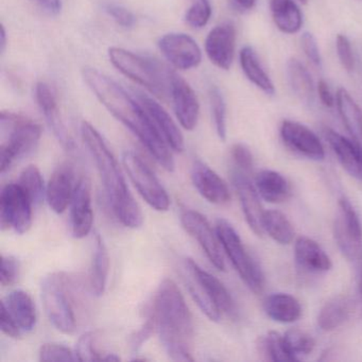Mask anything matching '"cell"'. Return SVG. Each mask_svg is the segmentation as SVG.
Returning <instances> with one entry per match:
<instances>
[{
    "instance_id": "cell-1",
    "label": "cell",
    "mask_w": 362,
    "mask_h": 362,
    "mask_svg": "<svg viewBox=\"0 0 362 362\" xmlns=\"http://www.w3.org/2000/svg\"><path fill=\"white\" fill-rule=\"evenodd\" d=\"M82 77L105 109L139 139L163 168L173 173V150L135 95L128 94L117 82L93 67L83 69Z\"/></svg>"
},
{
    "instance_id": "cell-2",
    "label": "cell",
    "mask_w": 362,
    "mask_h": 362,
    "mask_svg": "<svg viewBox=\"0 0 362 362\" xmlns=\"http://www.w3.org/2000/svg\"><path fill=\"white\" fill-rule=\"evenodd\" d=\"M150 313L168 357L175 361H194V320L173 279H164L158 286Z\"/></svg>"
},
{
    "instance_id": "cell-3",
    "label": "cell",
    "mask_w": 362,
    "mask_h": 362,
    "mask_svg": "<svg viewBox=\"0 0 362 362\" xmlns=\"http://www.w3.org/2000/svg\"><path fill=\"white\" fill-rule=\"evenodd\" d=\"M81 137L96 165L114 215L126 228H141L144 222L141 207L131 194L117 160L103 135L90 122H83Z\"/></svg>"
},
{
    "instance_id": "cell-4",
    "label": "cell",
    "mask_w": 362,
    "mask_h": 362,
    "mask_svg": "<svg viewBox=\"0 0 362 362\" xmlns=\"http://www.w3.org/2000/svg\"><path fill=\"white\" fill-rule=\"evenodd\" d=\"M0 132V170L1 175H5L16 160L28 156L37 148L42 129L30 118L11 112H1Z\"/></svg>"
},
{
    "instance_id": "cell-5",
    "label": "cell",
    "mask_w": 362,
    "mask_h": 362,
    "mask_svg": "<svg viewBox=\"0 0 362 362\" xmlns=\"http://www.w3.org/2000/svg\"><path fill=\"white\" fill-rule=\"evenodd\" d=\"M109 58L122 75L147 88L152 94L160 98L170 96L173 71L162 63L119 47L110 48Z\"/></svg>"
},
{
    "instance_id": "cell-6",
    "label": "cell",
    "mask_w": 362,
    "mask_h": 362,
    "mask_svg": "<svg viewBox=\"0 0 362 362\" xmlns=\"http://www.w3.org/2000/svg\"><path fill=\"white\" fill-rule=\"evenodd\" d=\"M73 286V279L63 272L46 275L41 284L46 315L59 332L66 334H74L77 328Z\"/></svg>"
},
{
    "instance_id": "cell-7",
    "label": "cell",
    "mask_w": 362,
    "mask_h": 362,
    "mask_svg": "<svg viewBox=\"0 0 362 362\" xmlns=\"http://www.w3.org/2000/svg\"><path fill=\"white\" fill-rule=\"evenodd\" d=\"M216 233L222 249L226 252L240 279L254 293H262L264 288V273L257 262L245 249L240 236L232 224L224 219L218 220Z\"/></svg>"
},
{
    "instance_id": "cell-8",
    "label": "cell",
    "mask_w": 362,
    "mask_h": 362,
    "mask_svg": "<svg viewBox=\"0 0 362 362\" xmlns=\"http://www.w3.org/2000/svg\"><path fill=\"white\" fill-rule=\"evenodd\" d=\"M122 163L132 183L141 198L158 211H168L170 198L156 173L135 152L126 151L122 154Z\"/></svg>"
},
{
    "instance_id": "cell-9",
    "label": "cell",
    "mask_w": 362,
    "mask_h": 362,
    "mask_svg": "<svg viewBox=\"0 0 362 362\" xmlns=\"http://www.w3.org/2000/svg\"><path fill=\"white\" fill-rule=\"evenodd\" d=\"M334 236L342 255L349 262L362 258V226L358 214L345 197L339 200L334 222Z\"/></svg>"
},
{
    "instance_id": "cell-10",
    "label": "cell",
    "mask_w": 362,
    "mask_h": 362,
    "mask_svg": "<svg viewBox=\"0 0 362 362\" xmlns=\"http://www.w3.org/2000/svg\"><path fill=\"white\" fill-rule=\"evenodd\" d=\"M33 207L28 194L18 183H9L0 194V224L3 230L25 234L33 226Z\"/></svg>"
},
{
    "instance_id": "cell-11",
    "label": "cell",
    "mask_w": 362,
    "mask_h": 362,
    "mask_svg": "<svg viewBox=\"0 0 362 362\" xmlns=\"http://www.w3.org/2000/svg\"><path fill=\"white\" fill-rule=\"evenodd\" d=\"M181 223L184 230L198 241L211 264L218 270H226L223 254L220 249L221 243L209 220L199 211L185 209L181 215Z\"/></svg>"
},
{
    "instance_id": "cell-12",
    "label": "cell",
    "mask_w": 362,
    "mask_h": 362,
    "mask_svg": "<svg viewBox=\"0 0 362 362\" xmlns=\"http://www.w3.org/2000/svg\"><path fill=\"white\" fill-rule=\"evenodd\" d=\"M158 47L165 58L181 71H188L200 65L202 52L197 42L185 33H168L160 37Z\"/></svg>"
},
{
    "instance_id": "cell-13",
    "label": "cell",
    "mask_w": 362,
    "mask_h": 362,
    "mask_svg": "<svg viewBox=\"0 0 362 362\" xmlns=\"http://www.w3.org/2000/svg\"><path fill=\"white\" fill-rule=\"evenodd\" d=\"M281 141L292 151L313 160H323L325 149L313 130L292 120H284L279 129Z\"/></svg>"
},
{
    "instance_id": "cell-14",
    "label": "cell",
    "mask_w": 362,
    "mask_h": 362,
    "mask_svg": "<svg viewBox=\"0 0 362 362\" xmlns=\"http://www.w3.org/2000/svg\"><path fill=\"white\" fill-rule=\"evenodd\" d=\"M232 181L240 201L241 209L249 228L257 236L264 235V211L255 185L250 181L247 173L233 168Z\"/></svg>"
},
{
    "instance_id": "cell-15",
    "label": "cell",
    "mask_w": 362,
    "mask_h": 362,
    "mask_svg": "<svg viewBox=\"0 0 362 362\" xmlns=\"http://www.w3.org/2000/svg\"><path fill=\"white\" fill-rule=\"evenodd\" d=\"M94 223L90 180L79 177L71 202V232L76 239L88 236Z\"/></svg>"
},
{
    "instance_id": "cell-16",
    "label": "cell",
    "mask_w": 362,
    "mask_h": 362,
    "mask_svg": "<svg viewBox=\"0 0 362 362\" xmlns=\"http://www.w3.org/2000/svg\"><path fill=\"white\" fill-rule=\"evenodd\" d=\"M236 28L230 23L216 26L205 40V52L218 69L228 71L232 66L236 47Z\"/></svg>"
},
{
    "instance_id": "cell-17",
    "label": "cell",
    "mask_w": 362,
    "mask_h": 362,
    "mask_svg": "<svg viewBox=\"0 0 362 362\" xmlns=\"http://www.w3.org/2000/svg\"><path fill=\"white\" fill-rule=\"evenodd\" d=\"M170 97L175 116L185 130L192 131L197 127L200 105L192 86L173 71L171 78Z\"/></svg>"
},
{
    "instance_id": "cell-18",
    "label": "cell",
    "mask_w": 362,
    "mask_h": 362,
    "mask_svg": "<svg viewBox=\"0 0 362 362\" xmlns=\"http://www.w3.org/2000/svg\"><path fill=\"white\" fill-rule=\"evenodd\" d=\"M75 169L69 162L62 163L54 169L46 187V199L52 211L63 214L71 205L75 192Z\"/></svg>"
},
{
    "instance_id": "cell-19",
    "label": "cell",
    "mask_w": 362,
    "mask_h": 362,
    "mask_svg": "<svg viewBox=\"0 0 362 362\" xmlns=\"http://www.w3.org/2000/svg\"><path fill=\"white\" fill-rule=\"evenodd\" d=\"M192 180L199 194L209 203L224 205L230 202V192L226 182L202 160L192 165Z\"/></svg>"
},
{
    "instance_id": "cell-20",
    "label": "cell",
    "mask_w": 362,
    "mask_h": 362,
    "mask_svg": "<svg viewBox=\"0 0 362 362\" xmlns=\"http://www.w3.org/2000/svg\"><path fill=\"white\" fill-rule=\"evenodd\" d=\"M35 99L40 110L43 113L48 126L54 132V136L58 139L59 143L66 150H73L75 148L71 135L67 132L66 127L61 118L59 112L58 101L52 88L48 84L44 82H39L35 86Z\"/></svg>"
},
{
    "instance_id": "cell-21",
    "label": "cell",
    "mask_w": 362,
    "mask_h": 362,
    "mask_svg": "<svg viewBox=\"0 0 362 362\" xmlns=\"http://www.w3.org/2000/svg\"><path fill=\"white\" fill-rule=\"evenodd\" d=\"M135 97L141 101V105L145 107L146 111L149 114L150 117L153 120L158 130L160 131L162 136L164 137L166 143L168 144L171 150L175 152H182L184 150V137L173 118L169 115L168 112L156 103L153 98L147 96L141 92L134 90Z\"/></svg>"
},
{
    "instance_id": "cell-22",
    "label": "cell",
    "mask_w": 362,
    "mask_h": 362,
    "mask_svg": "<svg viewBox=\"0 0 362 362\" xmlns=\"http://www.w3.org/2000/svg\"><path fill=\"white\" fill-rule=\"evenodd\" d=\"M184 268L187 269L200 284L206 296L217 306L220 313L232 315L234 313V300L226 286L211 273L201 268L192 258H186Z\"/></svg>"
},
{
    "instance_id": "cell-23",
    "label": "cell",
    "mask_w": 362,
    "mask_h": 362,
    "mask_svg": "<svg viewBox=\"0 0 362 362\" xmlns=\"http://www.w3.org/2000/svg\"><path fill=\"white\" fill-rule=\"evenodd\" d=\"M324 135L343 169L354 179L362 182V150L351 139L332 129H324Z\"/></svg>"
},
{
    "instance_id": "cell-24",
    "label": "cell",
    "mask_w": 362,
    "mask_h": 362,
    "mask_svg": "<svg viewBox=\"0 0 362 362\" xmlns=\"http://www.w3.org/2000/svg\"><path fill=\"white\" fill-rule=\"evenodd\" d=\"M294 258L300 269L309 273H325L332 268V259L319 243L306 236L294 243Z\"/></svg>"
},
{
    "instance_id": "cell-25",
    "label": "cell",
    "mask_w": 362,
    "mask_h": 362,
    "mask_svg": "<svg viewBox=\"0 0 362 362\" xmlns=\"http://www.w3.org/2000/svg\"><path fill=\"white\" fill-rule=\"evenodd\" d=\"M1 306L7 309L21 329L31 332L37 325V313L33 298L24 290H13L3 300Z\"/></svg>"
},
{
    "instance_id": "cell-26",
    "label": "cell",
    "mask_w": 362,
    "mask_h": 362,
    "mask_svg": "<svg viewBox=\"0 0 362 362\" xmlns=\"http://www.w3.org/2000/svg\"><path fill=\"white\" fill-rule=\"evenodd\" d=\"M336 105L351 141L362 150V110L345 88H339Z\"/></svg>"
},
{
    "instance_id": "cell-27",
    "label": "cell",
    "mask_w": 362,
    "mask_h": 362,
    "mask_svg": "<svg viewBox=\"0 0 362 362\" xmlns=\"http://www.w3.org/2000/svg\"><path fill=\"white\" fill-rule=\"evenodd\" d=\"M355 309L354 300L349 296H338L324 304L317 315V326L323 332H332L342 326L351 317Z\"/></svg>"
},
{
    "instance_id": "cell-28",
    "label": "cell",
    "mask_w": 362,
    "mask_h": 362,
    "mask_svg": "<svg viewBox=\"0 0 362 362\" xmlns=\"http://www.w3.org/2000/svg\"><path fill=\"white\" fill-rule=\"evenodd\" d=\"M264 310L273 321L290 324L302 315V306L298 298L288 293H272L264 300Z\"/></svg>"
},
{
    "instance_id": "cell-29",
    "label": "cell",
    "mask_w": 362,
    "mask_h": 362,
    "mask_svg": "<svg viewBox=\"0 0 362 362\" xmlns=\"http://www.w3.org/2000/svg\"><path fill=\"white\" fill-rule=\"evenodd\" d=\"M255 187L259 196L272 204L285 202L291 194L289 183L283 175L274 170L260 171L255 177Z\"/></svg>"
},
{
    "instance_id": "cell-30",
    "label": "cell",
    "mask_w": 362,
    "mask_h": 362,
    "mask_svg": "<svg viewBox=\"0 0 362 362\" xmlns=\"http://www.w3.org/2000/svg\"><path fill=\"white\" fill-rule=\"evenodd\" d=\"M110 271V256L107 245L100 235H97L95 241L94 255L88 275V287L93 296H103L107 289Z\"/></svg>"
},
{
    "instance_id": "cell-31",
    "label": "cell",
    "mask_w": 362,
    "mask_h": 362,
    "mask_svg": "<svg viewBox=\"0 0 362 362\" xmlns=\"http://www.w3.org/2000/svg\"><path fill=\"white\" fill-rule=\"evenodd\" d=\"M275 26L285 35H296L303 26V13L294 0H270Z\"/></svg>"
},
{
    "instance_id": "cell-32",
    "label": "cell",
    "mask_w": 362,
    "mask_h": 362,
    "mask_svg": "<svg viewBox=\"0 0 362 362\" xmlns=\"http://www.w3.org/2000/svg\"><path fill=\"white\" fill-rule=\"evenodd\" d=\"M239 63L243 74L251 83L268 96H274V84L264 71L257 54L251 46H245L240 50Z\"/></svg>"
},
{
    "instance_id": "cell-33",
    "label": "cell",
    "mask_w": 362,
    "mask_h": 362,
    "mask_svg": "<svg viewBox=\"0 0 362 362\" xmlns=\"http://www.w3.org/2000/svg\"><path fill=\"white\" fill-rule=\"evenodd\" d=\"M287 77L294 95L307 105L313 103L315 93V83L310 74L300 61L296 59L288 61Z\"/></svg>"
},
{
    "instance_id": "cell-34",
    "label": "cell",
    "mask_w": 362,
    "mask_h": 362,
    "mask_svg": "<svg viewBox=\"0 0 362 362\" xmlns=\"http://www.w3.org/2000/svg\"><path fill=\"white\" fill-rule=\"evenodd\" d=\"M264 232L279 245H290L294 239V228L291 222L276 209L264 211Z\"/></svg>"
},
{
    "instance_id": "cell-35",
    "label": "cell",
    "mask_w": 362,
    "mask_h": 362,
    "mask_svg": "<svg viewBox=\"0 0 362 362\" xmlns=\"http://www.w3.org/2000/svg\"><path fill=\"white\" fill-rule=\"evenodd\" d=\"M259 351L271 361H296L286 343L284 334L271 330L266 336L262 337L258 343Z\"/></svg>"
},
{
    "instance_id": "cell-36",
    "label": "cell",
    "mask_w": 362,
    "mask_h": 362,
    "mask_svg": "<svg viewBox=\"0 0 362 362\" xmlns=\"http://www.w3.org/2000/svg\"><path fill=\"white\" fill-rule=\"evenodd\" d=\"M184 279H185L186 287L189 291L190 296L194 298V302L198 305L203 313L209 317L211 321L218 322L221 317L222 313L217 308L215 304L211 302V298L206 296L204 290L201 287L194 275L184 268Z\"/></svg>"
},
{
    "instance_id": "cell-37",
    "label": "cell",
    "mask_w": 362,
    "mask_h": 362,
    "mask_svg": "<svg viewBox=\"0 0 362 362\" xmlns=\"http://www.w3.org/2000/svg\"><path fill=\"white\" fill-rule=\"evenodd\" d=\"M18 184L28 194L33 206L39 205L43 201L44 196H46L43 175H42L40 169L35 165H30L22 171Z\"/></svg>"
},
{
    "instance_id": "cell-38",
    "label": "cell",
    "mask_w": 362,
    "mask_h": 362,
    "mask_svg": "<svg viewBox=\"0 0 362 362\" xmlns=\"http://www.w3.org/2000/svg\"><path fill=\"white\" fill-rule=\"evenodd\" d=\"M286 343L289 347L292 355L300 359L298 356H307L313 353L315 346V341L310 334L298 328H291L284 334Z\"/></svg>"
},
{
    "instance_id": "cell-39",
    "label": "cell",
    "mask_w": 362,
    "mask_h": 362,
    "mask_svg": "<svg viewBox=\"0 0 362 362\" xmlns=\"http://www.w3.org/2000/svg\"><path fill=\"white\" fill-rule=\"evenodd\" d=\"M211 112H213L214 122L216 132L221 141L226 139V105L223 95L218 88H211L209 92Z\"/></svg>"
},
{
    "instance_id": "cell-40",
    "label": "cell",
    "mask_w": 362,
    "mask_h": 362,
    "mask_svg": "<svg viewBox=\"0 0 362 362\" xmlns=\"http://www.w3.org/2000/svg\"><path fill=\"white\" fill-rule=\"evenodd\" d=\"M211 13L213 10L209 0H194L186 12L185 21L192 28L201 29L209 24Z\"/></svg>"
},
{
    "instance_id": "cell-41",
    "label": "cell",
    "mask_w": 362,
    "mask_h": 362,
    "mask_svg": "<svg viewBox=\"0 0 362 362\" xmlns=\"http://www.w3.org/2000/svg\"><path fill=\"white\" fill-rule=\"evenodd\" d=\"M97 337L96 332H88L80 337L75 349L78 361L103 360L105 355H101L96 349Z\"/></svg>"
},
{
    "instance_id": "cell-42",
    "label": "cell",
    "mask_w": 362,
    "mask_h": 362,
    "mask_svg": "<svg viewBox=\"0 0 362 362\" xmlns=\"http://www.w3.org/2000/svg\"><path fill=\"white\" fill-rule=\"evenodd\" d=\"M40 361H76L77 356L71 351L59 343H45L39 351Z\"/></svg>"
},
{
    "instance_id": "cell-43",
    "label": "cell",
    "mask_w": 362,
    "mask_h": 362,
    "mask_svg": "<svg viewBox=\"0 0 362 362\" xmlns=\"http://www.w3.org/2000/svg\"><path fill=\"white\" fill-rule=\"evenodd\" d=\"M230 158H232L234 169L243 171L249 175L254 166L253 156L247 146L243 144H236L233 146L230 150Z\"/></svg>"
},
{
    "instance_id": "cell-44",
    "label": "cell",
    "mask_w": 362,
    "mask_h": 362,
    "mask_svg": "<svg viewBox=\"0 0 362 362\" xmlns=\"http://www.w3.org/2000/svg\"><path fill=\"white\" fill-rule=\"evenodd\" d=\"M336 49L339 61L343 69L347 73H351L355 69V57H354L353 48L349 37L344 35H337Z\"/></svg>"
},
{
    "instance_id": "cell-45",
    "label": "cell",
    "mask_w": 362,
    "mask_h": 362,
    "mask_svg": "<svg viewBox=\"0 0 362 362\" xmlns=\"http://www.w3.org/2000/svg\"><path fill=\"white\" fill-rule=\"evenodd\" d=\"M20 274V262L14 256H1V272L0 283L3 287L12 286L18 279Z\"/></svg>"
},
{
    "instance_id": "cell-46",
    "label": "cell",
    "mask_w": 362,
    "mask_h": 362,
    "mask_svg": "<svg viewBox=\"0 0 362 362\" xmlns=\"http://www.w3.org/2000/svg\"><path fill=\"white\" fill-rule=\"evenodd\" d=\"M154 328H156V322H154V317L152 313H149L147 320H146L143 326L131 336V349H132L133 351H139V349L143 346L144 343L150 338L152 332H153Z\"/></svg>"
},
{
    "instance_id": "cell-47",
    "label": "cell",
    "mask_w": 362,
    "mask_h": 362,
    "mask_svg": "<svg viewBox=\"0 0 362 362\" xmlns=\"http://www.w3.org/2000/svg\"><path fill=\"white\" fill-rule=\"evenodd\" d=\"M105 10L119 26L124 27V28H131L134 26L135 16H133L132 12L129 11L122 6L107 4L105 6Z\"/></svg>"
},
{
    "instance_id": "cell-48",
    "label": "cell",
    "mask_w": 362,
    "mask_h": 362,
    "mask_svg": "<svg viewBox=\"0 0 362 362\" xmlns=\"http://www.w3.org/2000/svg\"><path fill=\"white\" fill-rule=\"evenodd\" d=\"M300 45L306 58L315 66H320L322 63L321 54L317 40L310 33H304L300 37Z\"/></svg>"
},
{
    "instance_id": "cell-49",
    "label": "cell",
    "mask_w": 362,
    "mask_h": 362,
    "mask_svg": "<svg viewBox=\"0 0 362 362\" xmlns=\"http://www.w3.org/2000/svg\"><path fill=\"white\" fill-rule=\"evenodd\" d=\"M0 327L4 334L14 339H20L23 336V330L21 329L16 320L8 313L5 307L1 306V315H0Z\"/></svg>"
},
{
    "instance_id": "cell-50",
    "label": "cell",
    "mask_w": 362,
    "mask_h": 362,
    "mask_svg": "<svg viewBox=\"0 0 362 362\" xmlns=\"http://www.w3.org/2000/svg\"><path fill=\"white\" fill-rule=\"evenodd\" d=\"M317 92L319 95L320 100H321L322 105L326 107H334L336 105V98H334V94L330 90L329 86L326 83L324 80H320L317 82Z\"/></svg>"
},
{
    "instance_id": "cell-51",
    "label": "cell",
    "mask_w": 362,
    "mask_h": 362,
    "mask_svg": "<svg viewBox=\"0 0 362 362\" xmlns=\"http://www.w3.org/2000/svg\"><path fill=\"white\" fill-rule=\"evenodd\" d=\"M35 1L50 16H58L62 10L61 0H35Z\"/></svg>"
},
{
    "instance_id": "cell-52",
    "label": "cell",
    "mask_w": 362,
    "mask_h": 362,
    "mask_svg": "<svg viewBox=\"0 0 362 362\" xmlns=\"http://www.w3.org/2000/svg\"><path fill=\"white\" fill-rule=\"evenodd\" d=\"M234 1L243 10H252L256 5V0H234Z\"/></svg>"
},
{
    "instance_id": "cell-53",
    "label": "cell",
    "mask_w": 362,
    "mask_h": 362,
    "mask_svg": "<svg viewBox=\"0 0 362 362\" xmlns=\"http://www.w3.org/2000/svg\"><path fill=\"white\" fill-rule=\"evenodd\" d=\"M6 45H7V35H6L5 27L1 25V33H0V50L5 52Z\"/></svg>"
},
{
    "instance_id": "cell-54",
    "label": "cell",
    "mask_w": 362,
    "mask_h": 362,
    "mask_svg": "<svg viewBox=\"0 0 362 362\" xmlns=\"http://www.w3.org/2000/svg\"><path fill=\"white\" fill-rule=\"evenodd\" d=\"M103 360H107V361H119L120 357L119 356L116 355L114 353L105 354V357H103Z\"/></svg>"
},
{
    "instance_id": "cell-55",
    "label": "cell",
    "mask_w": 362,
    "mask_h": 362,
    "mask_svg": "<svg viewBox=\"0 0 362 362\" xmlns=\"http://www.w3.org/2000/svg\"><path fill=\"white\" fill-rule=\"evenodd\" d=\"M359 289H360V291L362 292V271H361V276H360Z\"/></svg>"
},
{
    "instance_id": "cell-56",
    "label": "cell",
    "mask_w": 362,
    "mask_h": 362,
    "mask_svg": "<svg viewBox=\"0 0 362 362\" xmlns=\"http://www.w3.org/2000/svg\"><path fill=\"white\" fill-rule=\"evenodd\" d=\"M298 1H300V3L306 4L308 0H298Z\"/></svg>"
},
{
    "instance_id": "cell-57",
    "label": "cell",
    "mask_w": 362,
    "mask_h": 362,
    "mask_svg": "<svg viewBox=\"0 0 362 362\" xmlns=\"http://www.w3.org/2000/svg\"><path fill=\"white\" fill-rule=\"evenodd\" d=\"M359 1H362V0H359Z\"/></svg>"
}]
</instances>
